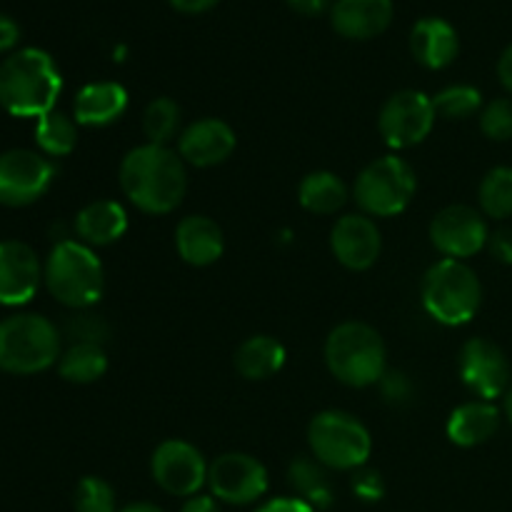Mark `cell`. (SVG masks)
Segmentation results:
<instances>
[{
    "instance_id": "31",
    "label": "cell",
    "mask_w": 512,
    "mask_h": 512,
    "mask_svg": "<svg viewBox=\"0 0 512 512\" xmlns=\"http://www.w3.org/2000/svg\"><path fill=\"white\" fill-rule=\"evenodd\" d=\"M433 105L438 118L445 120H465L473 118L483 108V95L473 85H450L438 95H433Z\"/></svg>"
},
{
    "instance_id": "38",
    "label": "cell",
    "mask_w": 512,
    "mask_h": 512,
    "mask_svg": "<svg viewBox=\"0 0 512 512\" xmlns=\"http://www.w3.org/2000/svg\"><path fill=\"white\" fill-rule=\"evenodd\" d=\"M255 512H315L305 500L300 498H273L260 505Z\"/></svg>"
},
{
    "instance_id": "39",
    "label": "cell",
    "mask_w": 512,
    "mask_h": 512,
    "mask_svg": "<svg viewBox=\"0 0 512 512\" xmlns=\"http://www.w3.org/2000/svg\"><path fill=\"white\" fill-rule=\"evenodd\" d=\"M20 40V28L13 18L0 13V53L5 50H13Z\"/></svg>"
},
{
    "instance_id": "24",
    "label": "cell",
    "mask_w": 512,
    "mask_h": 512,
    "mask_svg": "<svg viewBox=\"0 0 512 512\" xmlns=\"http://www.w3.org/2000/svg\"><path fill=\"white\" fill-rule=\"evenodd\" d=\"M285 348L270 335H253L235 350V370L245 380H268L285 365Z\"/></svg>"
},
{
    "instance_id": "13",
    "label": "cell",
    "mask_w": 512,
    "mask_h": 512,
    "mask_svg": "<svg viewBox=\"0 0 512 512\" xmlns=\"http://www.w3.org/2000/svg\"><path fill=\"white\" fill-rule=\"evenodd\" d=\"M488 238V223L470 205H448L430 223V243L445 258H473L488 245Z\"/></svg>"
},
{
    "instance_id": "10",
    "label": "cell",
    "mask_w": 512,
    "mask_h": 512,
    "mask_svg": "<svg viewBox=\"0 0 512 512\" xmlns=\"http://www.w3.org/2000/svg\"><path fill=\"white\" fill-rule=\"evenodd\" d=\"M55 168L35 150L13 148L0 153V205L25 208L48 193Z\"/></svg>"
},
{
    "instance_id": "40",
    "label": "cell",
    "mask_w": 512,
    "mask_h": 512,
    "mask_svg": "<svg viewBox=\"0 0 512 512\" xmlns=\"http://www.w3.org/2000/svg\"><path fill=\"white\" fill-rule=\"evenodd\" d=\"M178 13H188V15H198V13H208L210 8L220 3V0H168Z\"/></svg>"
},
{
    "instance_id": "17",
    "label": "cell",
    "mask_w": 512,
    "mask_h": 512,
    "mask_svg": "<svg viewBox=\"0 0 512 512\" xmlns=\"http://www.w3.org/2000/svg\"><path fill=\"white\" fill-rule=\"evenodd\" d=\"M238 138L235 130L220 118H200L180 133L178 155L193 168H213L233 155Z\"/></svg>"
},
{
    "instance_id": "20",
    "label": "cell",
    "mask_w": 512,
    "mask_h": 512,
    "mask_svg": "<svg viewBox=\"0 0 512 512\" xmlns=\"http://www.w3.org/2000/svg\"><path fill=\"white\" fill-rule=\"evenodd\" d=\"M128 110V90L113 80L88 83L78 90L73 103V118L85 128H105L123 118Z\"/></svg>"
},
{
    "instance_id": "34",
    "label": "cell",
    "mask_w": 512,
    "mask_h": 512,
    "mask_svg": "<svg viewBox=\"0 0 512 512\" xmlns=\"http://www.w3.org/2000/svg\"><path fill=\"white\" fill-rule=\"evenodd\" d=\"M68 335L75 343H95L103 345V340L108 338V328H105L103 320L98 315H75L68 320Z\"/></svg>"
},
{
    "instance_id": "3",
    "label": "cell",
    "mask_w": 512,
    "mask_h": 512,
    "mask_svg": "<svg viewBox=\"0 0 512 512\" xmlns=\"http://www.w3.org/2000/svg\"><path fill=\"white\" fill-rule=\"evenodd\" d=\"M50 295L65 308L88 310L103 298L105 270L93 248L80 240H60L43 265Z\"/></svg>"
},
{
    "instance_id": "4",
    "label": "cell",
    "mask_w": 512,
    "mask_h": 512,
    "mask_svg": "<svg viewBox=\"0 0 512 512\" xmlns=\"http://www.w3.org/2000/svg\"><path fill=\"white\" fill-rule=\"evenodd\" d=\"M325 363L333 378L350 388L378 385L385 375L388 350L383 338L368 323L348 320L330 330L325 340Z\"/></svg>"
},
{
    "instance_id": "26",
    "label": "cell",
    "mask_w": 512,
    "mask_h": 512,
    "mask_svg": "<svg viewBox=\"0 0 512 512\" xmlns=\"http://www.w3.org/2000/svg\"><path fill=\"white\" fill-rule=\"evenodd\" d=\"M298 200L308 213L333 215L348 203V188L330 170H315V173H308L300 180Z\"/></svg>"
},
{
    "instance_id": "7",
    "label": "cell",
    "mask_w": 512,
    "mask_h": 512,
    "mask_svg": "<svg viewBox=\"0 0 512 512\" xmlns=\"http://www.w3.org/2000/svg\"><path fill=\"white\" fill-rule=\"evenodd\" d=\"M310 453L328 470H360L373 453V438L355 415L343 410L318 413L308 425Z\"/></svg>"
},
{
    "instance_id": "15",
    "label": "cell",
    "mask_w": 512,
    "mask_h": 512,
    "mask_svg": "<svg viewBox=\"0 0 512 512\" xmlns=\"http://www.w3.org/2000/svg\"><path fill=\"white\" fill-rule=\"evenodd\" d=\"M330 248L348 270H368L378 263L383 235L378 223L365 213H348L330 230Z\"/></svg>"
},
{
    "instance_id": "8",
    "label": "cell",
    "mask_w": 512,
    "mask_h": 512,
    "mask_svg": "<svg viewBox=\"0 0 512 512\" xmlns=\"http://www.w3.org/2000/svg\"><path fill=\"white\" fill-rule=\"evenodd\" d=\"M415 188V170L398 155H383L360 170L353 193L365 215L393 218L413 203Z\"/></svg>"
},
{
    "instance_id": "2",
    "label": "cell",
    "mask_w": 512,
    "mask_h": 512,
    "mask_svg": "<svg viewBox=\"0 0 512 512\" xmlns=\"http://www.w3.org/2000/svg\"><path fill=\"white\" fill-rule=\"evenodd\" d=\"M63 78L45 50L23 48L0 65V105L15 118H43L55 110Z\"/></svg>"
},
{
    "instance_id": "6",
    "label": "cell",
    "mask_w": 512,
    "mask_h": 512,
    "mask_svg": "<svg viewBox=\"0 0 512 512\" xmlns=\"http://www.w3.org/2000/svg\"><path fill=\"white\" fill-rule=\"evenodd\" d=\"M60 333L38 313H15L0 323V370L35 375L60 360Z\"/></svg>"
},
{
    "instance_id": "11",
    "label": "cell",
    "mask_w": 512,
    "mask_h": 512,
    "mask_svg": "<svg viewBox=\"0 0 512 512\" xmlns=\"http://www.w3.org/2000/svg\"><path fill=\"white\" fill-rule=\"evenodd\" d=\"M208 468L203 453L188 440H165L150 458L153 480L170 495L193 498L208 483Z\"/></svg>"
},
{
    "instance_id": "18",
    "label": "cell",
    "mask_w": 512,
    "mask_h": 512,
    "mask_svg": "<svg viewBox=\"0 0 512 512\" xmlns=\"http://www.w3.org/2000/svg\"><path fill=\"white\" fill-rule=\"evenodd\" d=\"M393 20V0H338L330 8V23L343 38L370 40L385 33Z\"/></svg>"
},
{
    "instance_id": "14",
    "label": "cell",
    "mask_w": 512,
    "mask_h": 512,
    "mask_svg": "<svg viewBox=\"0 0 512 512\" xmlns=\"http://www.w3.org/2000/svg\"><path fill=\"white\" fill-rule=\"evenodd\" d=\"M460 378L470 393L480 400L493 403L495 398L508 393L510 363L503 350L488 338H473L463 345L458 358Z\"/></svg>"
},
{
    "instance_id": "12",
    "label": "cell",
    "mask_w": 512,
    "mask_h": 512,
    "mask_svg": "<svg viewBox=\"0 0 512 512\" xmlns=\"http://www.w3.org/2000/svg\"><path fill=\"white\" fill-rule=\"evenodd\" d=\"M213 498L228 505H250L268 493V470L248 453H225L208 468Z\"/></svg>"
},
{
    "instance_id": "42",
    "label": "cell",
    "mask_w": 512,
    "mask_h": 512,
    "mask_svg": "<svg viewBox=\"0 0 512 512\" xmlns=\"http://www.w3.org/2000/svg\"><path fill=\"white\" fill-rule=\"evenodd\" d=\"M285 3L300 15H320L330 8V0H285Z\"/></svg>"
},
{
    "instance_id": "5",
    "label": "cell",
    "mask_w": 512,
    "mask_h": 512,
    "mask_svg": "<svg viewBox=\"0 0 512 512\" xmlns=\"http://www.w3.org/2000/svg\"><path fill=\"white\" fill-rule=\"evenodd\" d=\"M425 313L438 323L458 328L470 323L483 303V285L475 270L463 260L443 258L423 278L420 288Z\"/></svg>"
},
{
    "instance_id": "27",
    "label": "cell",
    "mask_w": 512,
    "mask_h": 512,
    "mask_svg": "<svg viewBox=\"0 0 512 512\" xmlns=\"http://www.w3.org/2000/svg\"><path fill=\"white\" fill-rule=\"evenodd\" d=\"M60 378L75 385H88L108 373V355L103 345L73 343L58 360Z\"/></svg>"
},
{
    "instance_id": "44",
    "label": "cell",
    "mask_w": 512,
    "mask_h": 512,
    "mask_svg": "<svg viewBox=\"0 0 512 512\" xmlns=\"http://www.w3.org/2000/svg\"><path fill=\"white\" fill-rule=\"evenodd\" d=\"M120 512H163L158 508V505H150V503H135V505H128V508H123Z\"/></svg>"
},
{
    "instance_id": "16",
    "label": "cell",
    "mask_w": 512,
    "mask_h": 512,
    "mask_svg": "<svg viewBox=\"0 0 512 512\" xmlns=\"http://www.w3.org/2000/svg\"><path fill=\"white\" fill-rule=\"evenodd\" d=\"M43 280V265L28 243L3 240L0 243V305L30 303Z\"/></svg>"
},
{
    "instance_id": "19",
    "label": "cell",
    "mask_w": 512,
    "mask_h": 512,
    "mask_svg": "<svg viewBox=\"0 0 512 512\" xmlns=\"http://www.w3.org/2000/svg\"><path fill=\"white\" fill-rule=\"evenodd\" d=\"M175 248L178 255L193 268H208L223 258L225 235L223 228L208 215H188L175 228Z\"/></svg>"
},
{
    "instance_id": "21",
    "label": "cell",
    "mask_w": 512,
    "mask_h": 512,
    "mask_svg": "<svg viewBox=\"0 0 512 512\" xmlns=\"http://www.w3.org/2000/svg\"><path fill=\"white\" fill-rule=\"evenodd\" d=\"M413 58L428 70H443L458 58V30L443 18H423L410 30Z\"/></svg>"
},
{
    "instance_id": "23",
    "label": "cell",
    "mask_w": 512,
    "mask_h": 512,
    "mask_svg": "<svg viewBox=\"0 0 512 512\" xmlns=\"http://www.w3.org/2000/svg\"><path fill=\"white\" fill-rule=\"evenodd\" d=\"M500 428V410L495 408L488 400H473L450 413L448 425V438L450 443L458 448H475L483 445L498 433Z\"/></svg>"
},
{
    "instance_id": "1",
    "label": "cell",
    "mask_w": 512,
    "mask_h": 512,
    "mask_svg": "<svg viewBox=\"0 0 512 512\" xmlns=\"http://www.w3.org/2000/svg\"><path fill=\"white\" fill-rule=\"evenodd\" d=\"M120 190L148 215L173 213L188 190V170L183 158L168 145L145 143L130 150L120 163Z\"/></svg>"
},
{
    "instance_id": "41",
    "label": "cell",
    "mask_w": 512,
    "mask_h": 512,
    "mask_svg": "<svg viewBox=\"0 0 512 512\" xmlns=\"http://www.w3.org/2000/svg\"><path fill=\"white\" fill-rule=\"evenodd\" d=\"M180 512H220L218 508V500L213 495H193V498L185 500L183 510Z\"/></svg>"
},
{
    "instance_id": "33",
    "label": "cell",
    "mask_w": 512,
    "mask_h": 512,
    "mask_svg": "<svg viewBox=\"0 0 512 512\" xmlns=\"http://www.w3.org/2000/svg\"><path fill=\"white\" fill-rule=\"evenodd\" d=\"M480 130L485 138L503 140L512 138V98H495L480 110Z\"/></svg>"
},
{
    "instance_id": "30",
    "label": "cell",
    "mask_w": 512,
    "mask_h": 512,
    "mask_svg": "<svg viewBox=\"0 0 512 512\" xmlns=\"http://www.w3.org/2000/svg\"><path fill=\"white\" fill-rule=\"evenodd\" d=\"M180 105L173 98L150 100L143 113V133L148 143L168 145L178 135Z\"/></svg>"
},
{
    "instance_id": "35",
    "label": "cell",
    "mask_w": 512,
    "mask_h": 512,
    "mask_svg": "<svg viewBox=\"0 0 512 512\" xmlns=\"http://www.w3.org/2000/svg\"><path fill=\"white\" fill-rule=\"evenodd\" d=\"M378 385H380V393H383L385 403H390V405L410 403V398H413V393H415L413 380H410L405 373H400V370H385V375L380 378Z\"/></svg>"
},
{
    "instance_id": "43",
    "label": "cell",
    "mask_w": 512,
    "mask_h": 512,
    "mask_svg": "<svg viewBox=\"0 0 512 512\" xmlns=\"http://www.w3.org/2000/svg\"><path fill=\"white\" fill-rule=\"evenodd\" d=\"M498 78H500V83H503V88L512 95V43L503 50V55H500Z\"/></svg>"
},
{
    "instance_id": "37",
    "label": "cell",
    "mask_w": 512,
    "mask_h": 512,
    "mask_svg": "<svg viewBox=\"0 0 512 512\" xmlns=\"http://www.w3.org/2000/svg\"><path fill=\"white\" fill-rule=\"evenodd\" d=\"M488 248L495 260L512 265V228H500L495 230V233H490Z\"/></svg>"
},
{
    "instance_id": "36",
    "label": "cell",
    "mask_w": 512,
    "mask_h": 512,
    "mask_svg": "<svg viewBox=\"0 0 512 512\" xmlns=\"http://www.w3.org/2000/svg\"><path fill=\"white\" fill-rule=\"evenodd\" d=\"M353 493L355 498L365 500V503H378L385 495V483L380 478L378 470H355L353 475Z\"/></svg>"
},
{
    "instance_id": "9",
    "label": "cell",
    "mask_w": 512,
    "mask_h": 512,
    "mask_svg": "<svg viewBox=\"0 0 512 512\" xmlns=\"http://www.w3.org/2000/svg\"><path fill=\"white\" fill-rule=\"evenodd\" d=\"M438 113L433 98L420 90H398L385 100L378 118V130L385 143L395 150L423 143L433 130Z\"/></svg>"
},
{
    "instance_id": "28",
    "label": "cell",
    "mask_w": 512,
    "mask_h": 512,
    "mask_svg": "<svg viewBox=\"0 0 512 512\" xmlns=\"http://www.w3.org/2000/svg\"><path fill=\"white\" fill-rule=\"evenodd\" d=\"M35 143L45 155L63 158L70 155L78 145V123L60 110H50L35 125Z\"/></svg>"
},
{
    "instance_id": "32",
    "label": "cell",
    "mask_w": 512,
    "mask_h": 512,
    "mask_svg": "<svg viewBox=\"0 0 512 512\" xmlns=\"http://www.w3.org/2000/svg\"><path fill=\"white\" fill-rule=\"evenodd\" d=\"M75 512H115V490L103 478L88 475L75 488Z\"/></svg>"
},
{
    "instance_id": "45",
    "label": "cell",
    "mask_w": 512,
    "mask_h": 512,
    "mask_svg": "<svg viewBox=\"0 0 512 512\" xmlns=\"http://www.w3.org/2000/svg\"><path fill=\"white\" fill-rule=\"evenodd\" d=\"M505 413H508V418L512 423V385L508 388V393H505Z\"/></svg>"
},
{
    "instance_id": "25",
    "label": "cell",
    "mask_w": 512,
    "mask_h": 512,
    "mask_svg": "<svg viewBox=\"0 0 512 512\" xmlns=\"http://www.w3.org/2000/svg\"><path fill=\"white\" fill-rule=\"evenodd\" d=\"M288 483L293 485L295 498L305 500L313 510H328L335 500L333 480L328 468L313 458V455H300L290 463Z\"/></svg>"
},
{
    "instance_id": "22",
    "label": "cell",
    "mask_w": 512,
    "mask_h": 512,
    "mask_svg": "<svg viewBox=\"0 0 512 512\" xmlns=\"http://www.w3.org/2000/svg\"><path fill=\"white\" fill-rule=\"evenodd\" d=\"M128 230V213L118 200H95L88 203L75 218V233L80 243L90 248L118 243Z\"/></svg>"
},
{
    "instance_id": "29",
    "label": "cell",
    "mask_w": 512,
    "mask_h": 512,
    "mask_svg": "<svg viewBox=\"0 0 512 512\" xmlns=\"http://www.w3.org/2000/svg\"><path fill=\"white\" fill-rule=\"evenodd\" d=\"M480 208L488 218L505 220L512 215V168L500 165L485 173L478 188Z\"/></svg>"
}]
</instances>
